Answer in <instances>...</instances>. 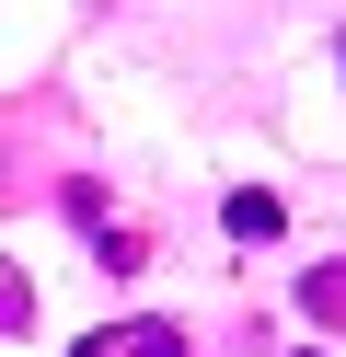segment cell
<instances>
[{
  "label": "cell",
  "instance_id": "obj_5",
  "mask_svg": "<svg viewBox=\"0 0 346 357\" xmlns=\"http://www.w3.org/2000/svg\"><path fill=\"white\" fill-rule=\"evenodd\" d=\"M23 323H35V288H23V265H12V277H0V334L23 346Z\"/></svg>",
  "mask_w": 346,
  "mask_h": 357
},
{
  "label": "cell",
  "instance_id": "obj_3",
  "mask_svg": "<svg viewBox=\"0 0 346 357\" xmlns=\"http://www.w3.org/2000/svg\"><path fill=\"white\" fill-rule=\"evenodd\" d=\"M266 231H277V196L243 185V196H231V242H266Z\"/></svg>",
  "mask_w": 346,
  "mask_h": 357
},
{
  "label": "cell",
  "instance_id": "obj_2",
  "mask_svg": "<svg viewBox=\"0 0 346 357\" xmlns=\"http://www.w3.org/2000/svg\"><path fill=\"white\" fill-rule=\"evenodd\" d=\"M81 357H196L173 323H104V334H81Z\"/></svg>",
  "mask_w": 346,
  "mask_h": 357
},
{
  "label": "cell",
  "instance_id": "obj_1",
  "mask_svg": "<svg viewBox=\"0 0 346 357\" xmlns=\"http://www.w3.org/2000/svg\"><path fill=\"white\" fill-rule=\"evenodd\" d=\"M58 208L81 219V242H92V254H104V265H138V254H150V242H138V231H127V219H115V208H104V196H92V185H58Z\"/></svg>",
  "mask_w": 346,
  "mask_h": 357
},
{
  "label": "cell",
  "instance_id": "obj_6",
  "mask_svg": "<svg viewBox=\"0 0 346 357\" xmlns=\"http://www.w3.org/2000/svg\"><path fill=\"white\" fill-rule=\"evenodd\" d=\"M335 58H346V47H335Z\"/></svg>",
  "mask_w": 346,
  "mask_h": 357
},
{
  "label": "cell",
  "instance_id": "obj_4",
  "mask_svg": "<svg viewBox=\"0 0 346 357\" xmlns=\"http://www.w3.org/2000/svg\"><path fill=\"white\" fill-rule=\"evenodd\" d=\"M300 300H312L323 323H346V265H312V277H300Z\"/></svg>",
  "mask_w": 346,
  "mask_h": 357
}]
</instances>
